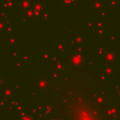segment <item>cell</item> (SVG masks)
Wrapping results in <instances>:
<instances>
[{
	"label": "cell",
	"mask_w": 120,
	"mask_h": 120,
	"mask_svg": "<svg viewBox=\"0 0 120 120\" xmlns=\"http://www.w3.org/2000/svg\"><path fill=\"white\" fill-rule=\"evenodd\" d=\"M15 93V88L10 86V85H6L3 89H2V97L3 99L6 102H9L10 100H12L13 96Z\"/></svg>",
	"instance_id": "cell-2"
},
{
	"label": "cell",
	"mask_w": 120,
	"mask_h": 120,
	"mask_svg": "<svg viewBox=\"0 0 120 120\" xmlns=\"http://www.w3.org/2000/svg\"><path fill=\"white\" fill-rule=\"evenodd\" d=\"M18 105H19V103H18L17 100H10L9 101V105H8L9 110L10 111L11 110H17L18 109Z\"/></svg>",
	"instance_id": "cell-13"
},
{
	"label": "cell",
	"mask_w": 120,
	"mask_h": 120,
	"mask_svg": "<svg viewBox=\"0 0 120 120\" xmlns=\"http://www.w3.org/2000/svg\"><path fill=\"white\" fill-rule=\"evenodd\" d=\"M49 85V81L46 80V79H39L38 81V84H37V87L40 88V89H46Z\"/></svg>",
	"instance_id": "cell-8"
},
{
	"label": "cell",
	"mask_w": 120,
	"mask_h": 120,
	"mask_svg": "<svg viewBox=\"0 0 120 120\" xmlns=\"http://www.w3.org/2000/svg\"><path fill=\"white\" fill-rule=\"evenodd\" d=\"M14 7H15L14 0H4V2H3V8H4L6 10L13 9Z\"/></svg>",
	"instance_id": "cell-7"
},
{
	"label": "cell",
	"mask_w": 120,
	"mask_h": 120,
	"mask_svg": "<svg viewBox=\"0 0 120 120\" xmlns=\"http://www.w3.org/2000/svg\"><path fill=\"white\" fill-rule=\"evenodd\" d=\"M59 75V71H55V73L52 74V78H57Z\"/></svg>",
	"instance_id": "cell-23"
},
{
	"label": "cell",
	"mask_w": 120,
	"mask_h": 120,
	"mask_svg": "<svg viewBox=\"0 0 120 120\" xmlns=\"http://www.w3.org/2000/svg\"><path fill=\"white\" fill-rule=\"evenodd\" d=\"M40 54H41L42 58H43L45 61H48V60L51 58V56H52V54H51V50H50V49H43V50L41 51Z\"/></svg>",
	"instance_id": "cell-9"
},
{
	"label": "cell",
	"mask_w": 120,
	"mask_h": 120,
	"mask_svg": "<svg viewBox=\"0 0 120 120\" xmlns=\"http://www.w3.org/2000/svg\"><path fill=\"white\" fill-rule=\"evenodd\" d=\"M61 1H62V0H61Z\"/></svg>",
	"instance_id": "cell-29"
},
{
	"label": "cell",
	"mask_w": 120,
	"mask_h": 120,
	"mask_svg": "<svg viewBox=\"0 0 120 120\" xmlns=\"http://www.w3.org/2000/svg\"><path fill=\"white\" fill-rule=\"evenodd\" d=\"M16 55H17V52H12V58H14V59H15V58L17 57Z\"/></svg>",
	"instance_id": "cell-24"
},
{
	"label": "cell",
	"mask_w": 120,
	"mask_h": 120,
	"mask_svg": "<svg viewBox=\"0 0 120 120\" xmlns=\"http://www.w3.org/2000/svg\"><path fill=\"white\" fill-rule=\"evenodd\" d=\"M52 120H59V119H52Z\"/></svg>",
	"instance_id": "cell-27"
},
{
	"label": "cell",
	"mask_w": 120,
	"mask_h": 120,
	"mask_svg": "<svg viewBox=\"0 0 120 120\" xmlns=\"http://www.w3.org/2000/svg\"><path fill=\"white\" fill-rule=\"evenodd\" d=\"M34 11H35V16H36V19L37 18H40L42 16V14L46 11V7H45V4L43 1H40V0H38L36 1L35 3H33L32 7H31Z\"/></svg>",
	"instance_id": "cell-1"
},
{
	"label": "cell",
	"mask_w": 120,
	"mask_h": 120,
	"mask_svg": "<svg viewBox=\"0 0 120 120\" xmlns=\"http://www.w3.org/2000/svg\"><path fill=\"white\" fill-rule=\"evenodd\" d=\"M55 68H56V71H60V70L63 68V65H62L61 63H56Z\"/></svg>",
	"instance_id": "cell-19"
},
{
	"label": "cell",
	"mask_w": 120,
	"mask_h": 120,
	"mask_svg": "<svg viewBox=\"0 0 120 120\" xmlns=\"http://www.w3.org/2000/svg\"><path fill=\"white\" fill-rule=\"evenodd\" d=\"M54 49H55L57 52H61V53L65 52L67 51V46L65 45L64 40H62V39H58L57 42L54 44Z\"/></svg>",
	"instance_id": "cell-4"
},
{
	"label": "cell",
	"mask_w": 120,
	"mask_h": 120,
	"mask_svg": "<svg viewBox=\"0 0 120 120\" xmlns=\"http://www.w3.org/2000/svg\"><path fill=\"white\" fill-rule=\"evenodd\" d=\"M22 66V61H21V62H18V63L16 64V68H21Z\"/></svg>",
	"instance_id": "cell-22"
},
{
	"label": "cell",
	"mask_w": 120,
	"mask_h": 120,
	"mask_svg": "<svg viewBox=\"0 0 120 120\" xmlns=\"http://www.w3.org/2000/svg\"><path fill=\"white\" fill-rule=\"evenodd\" d=\"M61 2L64 7H74L76 5V0H62Z\"/></svg>",
	"instance_id": "cell-11"
},
{
	"label": "cell",
	"mask_w": 120,
	"mask_h": 120,
	"mask_svg": "<svg viewBox=\"0 0 120 120\" xmlns=\"http://www.w3.org/2000/svg\"><path fill=\"white\" fill-rule=\"evenodd\" d=\"M17 41H18V38L16 36H13V35H9L8 36V45L9 46H15L17 44Z\"/></svg>",
	"instance_id": "cell-10"
},
{
	"label": "cell",
	"mask_w": 120,
	"mask_h": 120,
	"mask_svg": "<svg viewBox=\"0 0 120 120\" xmlns=\"http://www.w3.org/2000/svg\"><path fill=\"white\" fill-rule=\"evenodd\" d=\"M31 8V3L30 0H19V8L22 10L23 12Z\"/></svg>",
	"instance_id": "cell-6"
},
{
	"label": "cell",
	"mask_w": 120,
	"mask_h": 120,
	"mask_svg": "<svg viewBox=\"0 0 120 120\" xmlns=\"http://www.w3.org/2000/svg\"><path fill=\"white\" fill-rule=\"evenodd\" d=\"M1 42H2V38H0V43H1Z\"/></svg>",
	"instance_id": "cell-26"
},
{
	"label": "cell",
	"mask_w": 120,
	"mask_h": 120,
	"mask_svg": "<svg viewBox=\"0 0 120 120\" xmlns=\"http://www.w3.org/2000/svg\"><path fill=\"white\" fill-rule=\"evenodd\" d=\"M70 64L74 67H80L82 66V55L81 54H78V53H75L73 54L71 57H70V60H69Z\"/></svg>",
	"instance_id": "cell-3"
},
{
	"label": "cell",
	"mask_w": 120,
	"mask_h": 120,
	"mask_svg": "<svg viewBox=\"0 0 120 120\" xmlns=\"http://www.w3.org/2000/svg\"><path fill=\"white\" fill-rule=\"evenodd\" d=\"M5 100L2 98V99H0V109H3V107L5 106Z\"/></svg>",
	"instance_id": "cell-21"
},
{
	"label": "cell",
	"mask_w": 120,
	"mask_h": 120,
	"mask_svg": "<svg viewBox=\"0 0 120 120\" xmlns=\"http://www.w3.org/2000/svg\"><path fill=\"white\" fill-rule=\"evenodd\" d=\"M23 18H25L26 20L28 21H33L36 19V16H35V11L32 8L26 9L24 12H23Z\"/></svg>",
	"instance_id": "cell-5"
},
{
	"label": "cell",
	"mask_w": 120,
	"mask_h": 120,
	"mask_svg": "<svg viewBox=\"0 0 120 120\" xmlns=\"http://www.w3.org/2000/svg\"><path fill=\"white\" fill-rule=\"evenodd\" d=\"M5 86H6V85H5V79L2 78V77H0V88L3 89Z\"/></svg>",
	"instance_id": "cell-20"
},
{
	"label": "cell",
	"mask_w": 120,
	"mask_h": 120,
	"mask_svg": "<svg viewBox=\"0 0 120 120\" xmlns=\"http://www.w3.org/2000/svg\"><path fill=\"white\" fill-rule=\"evenodd\" d=\"M0 94H2V89L0 88Z\"/></svg>",
	"instance_id": "cell-25"
},
{
	"label": "cell",
	"mask_w": 120,
	"mask_h": 120,
	"mask_svg": "<svg viewBox=\"0 0 120 120\" xmlns=\"http://www.w3.org/2000/svg\"><path fill=\"white\" fill-rule=\"evenodd\" d=\"M0 19L2 21H4L5 22H8V12L7 11H1L0 12Z\"/></svg>",
	"instance_id": "cell-14"
},
{
	"label": "cell",
	"mask_w": 120,
	"mask_h": 120,
	"mask_svg": "<svg viewBox=\"0 0 120 120\" xmlns=\"http://www.w3.org/2000/svg\"><path fill=\"white\" fill-rule=\"evenodd\" d=\"M0 74H1V73H0Z\"/></svg>",
	"instance_id": "cell-28"
},
{
	"label": "cell",
	"mask_w": 120,
	"mask_h": 120,
	"mask_svg": "<svg viewBox=\"0 0 120 120\" xmlns=\"http://www.w3.org/2000/svg\"><path fill=\"white\" fill-rule=\"evenodd\" d=\"M20 120H34V119L29 114H22L20 117Z\"/></svg>",
	"instance_id": "cell-16"
},
{
	"label": "cell",
	"mask_w": 120,
	"mask_h": 120,
	"mask_svg": "<svg viewBox=\"0 0 120 120\" xmlns=\"http://www.w3.org/2000/svg\"><path fill=\"white\" fill-rule=\"evenodd\" d=\"M29 59H30L29 54H28V53H24V54L22 55V59H21V61H22V63H27V62L29 61Z\"/></svg>",
	"instance_id": "cell-15"
},
{
	"label": "cell",
	"mask_w": 120,
	"mask_h": 120,
	"mask_svg": "<svg viewBox=\"0 0 120 120\" xmlns=\"http://www.w3.org/2000/svg\"><path fill=\"white\" fill-rule=\"evenodd\" d=\"M13 26L8 22H7L6 23H5V28H4V33H8V34H11L12 32H13Z\"/></svg>",
	"instance_id": "cell-12"
},
{
	"label": "cell",
	"mask_w": 120,
	"mask_h": 120,
	"mask_svg": "<svg viewBox=\"0 0 120 120\" xmlns=\"http://www.w3.org/2000/svg\"><path fill=\"white\" fill-rule=\"evenodd\" d=\"M50 17H51V15H50L47 11H45V12L42 14V16H41V18H43V20H48V19H50Z\"/></svg>",
	"instance_id": "cell-18"
},
{
	"label": "cell",
	"mask_w": 120,
	"mask_h": 120,
	"mask_svg": "<svg viewBox=\"0 0 120 120\" xmlns=\"http://www.w3.org/2000/svg\"><path fill=\"white\" fill-rule=\"evenodd\" d=\"M5 22L0 19V33H4V28H5Z\"/></svg>",
	"instance_id": "cell-17"
}]
</instances>
